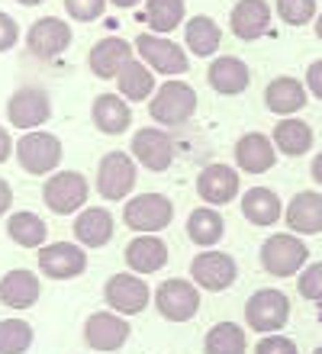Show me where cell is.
Here are the masks:
<instances>
[{"mask_svg":"<svg viewBox=\"0 0 322 354\" xmlns=\"http://www.w3.org/2000/svg\"><path fill=\"white\" fill-rule=\"evenodd\" d=\"M13 155V139H10L7 126H0V161H7Z\"/></svg>","mask_w":322,"mask_h":354,"instance_id":"cell-44","label":"cell"},{"mask_svg":"<svg viewBox=\"0 0 322 354\" xmlns=\"http://www.w3.org/2000/svg\"><path fill=\"white\" fill-rule=\"evenodd\" d=\"M284 219L294 235L322 232V194H316V190H300V194L284 206Z\"/></svg>","mask_w":322,"mask_h":354,"instance_id":"cell-23","label":"cell"},{"mask_svg":"<svg viewBox=\"0 0 322 354\" xmlns=\"http://www.w3.org/2000/svg\"><path fill=\"white\" fill-rule=\"evenodd\" d=\"M74 239L84 248H103L113 239V213L103 206H84L74 216Z\"/></svg>","mask_w":322,"mask_h":354,"instance_id":"cell-25","label":"cell"},{"mask_svg":"<svg viewBox=\"0 0 322 354\" xmlns=\"http://www.w3.org/2000/svg\"><path fill=\"white\" fill-rule=\"evenodd\" d=\"M17 3H23V7H39V3H46V0H17Z\"/></svg>","mask_w":322,"mask_h":354,"instance_id":"cell-48","label":"cell"},{"mask_svg":"<svg viewBox=\"0 0 322 354\" xmlns=\"http://www.w3.org/2000/svg\"><path fill=\"white\" fill-rule=\"evenodd\" d=\"M220 42H222V29L213 17L197 13V17H190L184 23V48L190 52V55H197V58L216 55Z\"/></svg>","mask_w":322,"mask_h":354,"instance_id":"cell-30","label":"cell"},{"mask_svg":"<svg viewBox=\"0 0 322 354\" xmlns=\"http://www.w3.org/2000/svg\"><path fill=\"white\" fill-rule=\"evenodd\" d=\"M17 161L26 174H55V168L62 165V142L52 132L33 129L23 132L17 139Z\"/></svg>","mask_w":322,"mask_h":354,"instance_id":"cell-4","label":"cell"},{"mask_svg":"<svg viewBox=\"0 0 322 354\" xmlns=\"http://www.w3.org/2000/svg\"><path fill=\"white\" fill-rule=\"evenodd\" d=\"M245 322L258 335H274L290 322V299L280 290H258L245 303Z\"/></svg>","mask_w":322,"mask_h":354,"instance_id":"cell-7","label":"cell"},{"mask_svg":"<svg viewBox=\"0 0 322 354\" xmlns=\"http://www.w3.org/2000/svg\"><path fill=\"white\" fill-rule=\"evenodd\" d=\"M107 3H110V0H64V10H68V17L78 19V23H93V19H100Z\"/></svg>","mask_w":322,"mask_h":354,"instance_id":"cell-39","label":"cell"},{"mask_svg":"<svg viewBox=\"0 0 322 354\" xmlns=\"http://www.w3.org/2000/svg\"><path fill=\"white\" fill-rule=\"evenodd\" d=\"M10 206H13V190H10V184L0 177V216H7Z\"/></svg>","mask_w":322,"mask_h":354,"instance_id":"cell-43","label":"cell"},{"mask_svg":"<svg viewBox=\"0 0 322 354\" xmlns=\"http://www.w3.org/2000/svg\"><path fill=\"white\" fill-rule=\"evenodd\" d=\"M39 297H42V283L33 270L13 268L0 277V303L7 309H29L39 303Z\"/></svg>","mask_w":322,"mask_h":354,"instance_id":"cell-22","label":"cell"},{"mask_svg":"<svg viewBox=\"0 0 322 354\" xmlns=\"http://www.w3.org/2000/svg\"><path fill=\"white\" fill-rule=\"evenodd\" d=\"M242 216L249 219L251 225H274L284 219V203H280V196L271 190V187H251L245 190L242 196Z\"/></svg>","mask_w":322,"mask_h":354,"instance_id":"cell-28","label":"cell"},{"mask_svg":"<svg viewBox=\"0 0 322 354\" xmlns=\"http://www.w3.org/2000/svg\"><path fill=\"white\" fill-rule=\"evenodd\" d=\"M132 48L136 46H129L126 39H116V36L100 39V42L91 48V55H87L91 75L100 77V81H113V77H120V71L132 62Z\"/></svg>","mask_w":322,"mask_h":354,"instance_id":"cell-19","label":"cell"},{"mask_svg":"<svg viewBox=\"0 0 322 354\" xmlns=\"http://www.w3.org/2000/svg\"><path fill=\"white\" fill-rule=\"evenodd\" d=\"M87 194H91V184L81 171H55L42 184V200L58 216L81 213L84 203H87Z\"/></svg>","mask_w":322,"mask_h":354,"instance_id":"cell-6","label":"cell"},{"mask_svg":"<svg viewBox=\"0 0 322 354\" xmlns=\"http://www.w3.org/2000/svg\"><path fill=\"white\" fill-rule=\"evenodd\" d=\"M197 194L206 206H226L239 196V171L229 165H206L197 174Z\"/></svg>","mask_w":322,"mask_h":354,"instance_id":"cell-17","label":"cell"},{"mask_svg":"<svg viewBox=\"0 0 322 354\" xmlns=\"http://www.w3.org/2000/svg\"><path fill=\"white\" fill-rule=\"evenodd\" d=\"M71 46V26L62 17H42L26 29V48L36 58H58Z\"/></svg>","mask_w":322,"mask_h":354,"instance_id":"cell-16","label":"cell"},{"mask_svg":"<svg viewBox=\"0 0 322 354\" xmlns=\"http://www.w3.org/2000/svg\"><path fill=\"white\" fill-rule=\"evenodd\" d=\"M310 174H313V180L316 184H322V151L313 158V165H310Z\"/></svg>","mask_w":322,"mask_h":354,"instance_id":"cell-45","label":"cell"},{"mask_svg":"<svg viewBox=\"0 0 322 354\" xmlns=\"http://www.w3.org/2000/svg\"><path fill=\"white\" fill-rule=\"evenodd\" d=\"M229 26L242 42L267 36L271 32V3L267 0H239L229 13Z\"/></svg>","mask_w":322,"mask_h":354,"instance_id":"cell-20","label":"cell"},{"mask_svg":"<svg viewBox=\"0 0 322 354\" xmlns=\"http://www.w3.org/2000/svg\"><path fill=\"white\" fill-rule=\"evenodd\" d=\"M7 235L19 248H42L48 235V225L42 216L29 213V209H19V213H13L7 219Z\"/></svg>","mask_w":322,"mask_h":354,"instance_id":"cell-34","label":"cell"},{"mask_svg":"<svg viewBox=\"0 0 322 354\" xmlns=\"http://www.w3.org/2000/svg\"><path fill=\"white\" fill-rule=\"evenodd\" d=\"M136 165L126 151H107L97 165V194L103 200H126L136 187Z\"/></svg>","mask_w":322,"mask_h":354,"instance_id":"cell-9","label":"cell"},{"mask_svg":"<svg viewBox=\"0 0 322 354\" xmlns=\"http://www.w3.org/2000/svg\"><path fill=\"white\" fill-rule=\"evenodd\" d=\"M136 52L138 58L145 62L155 75L165 77H181L190 68V58H187V48L177 46L175 39L158 36V32H142L136 39Z\"/></svg>","mask_w":322,"mask_h":354,"instance_id":"cell-5","label":"cell"},{"mask_svg":"<svg viewBox=\"0 0 322 354\" xmlns=\"http://www.w3.org/2000/svg\"><path fill=\"white\" fill-rule=\"evenodd\" d=\"M277 161V145L265 132H245L235 142V168L245 174H265L274 168Z\"/></svg>","mask_w":322,"mask_h":354,"instance_id":"cell-18","label":"cell"},{"mask_svg":"<svg viewBox=\"0 0 322 354\" xmlns=\"http://www.w3.org/2000/svg\"><path fill=\"white\" fill-rule=\"evenodd\" d=\"M310 100V91H306V81H296L290 75H280L274 81H267L265 87V106L274 116H294L300 113Z\"/></svg>","mask_w":322,"mask_h":354,"instance_id":"cell-21","label":"cell"},{"mask_svg":"<svg viewBox=\"0 0 322 354\" xmlns=\"http://www.w3.org/2000/svg\"><path fill=\"white\" fill-rule=\"evenodd\" d=\"M255 354H300L296 351V345L290 342V338H284V335H265L261 342L255 345Z\"/></svg>","mask_w":322,"mask_h":354,"instance_id":"cell-40","label":"cell"},{"mask_svg":"<svg viewBox=\"0 0 322 354\" xmlns=\"http://www.w3.org/2000/svg\"><path fill=\"white\" fill-rule=\"evenodd\" d=\"M274 10L287 26H306V23H313L319 17L316 0H274Z\"/></svg>","mask_w":322,"mask_h":354,"instance_id":"cell-37","label":"cell"},{"mask_svg":"<svg viewBox=\"0 0 322 354\" xmlns=\"http://www.w3.org/2000/svg\"><path fill=\"white\" fill-rule=\"evenodd\" d=\"M316 39H319V42H322V13H319V17H316Z\"/></svg>","mask_w":322,"mask_h":354,"instance_id":"cell-47","label":"cell"},{"mask_svg":"<svg viewBox=\"0 0 322 354\" xmlns=\"http://www.w3.org/2000/svg\"><path fill=\"white\" fill-rule=\"evenodd\" d=\"M7 120L13 129H23V132L42 129L52 120V100H48V93L33 84L13 91L7 100Z\"/></svg>","mask_w":322,"mask_h":354,"instance_id":"cell-8","label":"cell"},{"mask_svg":"<svg viewBox=\"0 0 322 354\" xmlns=\"http://www.w3.org/2000/svg\"><path fill=\"white\" fill-rule=\"evenodd\" d=\"M91 120L93 126L103 132V136H123V132L132 126V110H129V100L120 93H100L91 106Z\"/></svg>","mask_w":322,"mask_h":354,"instance_id":"cell-24","label":"cell"},{"mask_svg":"<svg viewBox=\"0 0 322 354\" xmlns=\"http://www.w3.org/2000/svg\"><path fill=\"white\" fill-rule=\"evenodd\" d=\"M103 299H107V306L113 313H120V316H136L142 309L148 306V299H152V290L148 283L142 280V274H113L107 283H103Z\"/></svg>","mask_w":322,"mask_h":354,"instance_id":"cell-12","label":"cell"},{"mask_svg":"<svg viewBox=\"0 0 322 354\" xmlns=\"http://www.w3.org/2000/svg\"><path fill=\"white\" fill-rule=\"evenodd\" d=\"M206 354H245V328L239 322H216L203 338Z\"/></svg>","mask_w":322,"mask_h":354,"instance_id":"cell-35","label":"cell"},{"mask_svg":"<svg viewBox=\"0 0 322 354\" xmlns=\"http://www.w3.org/2000/svg\"><path fill=\"white\" fill-rule=\"evenodd\" d=\"M206 81H210V87L216 93H222V97H235V93H242L249 87L251 71L242 58L220 55V58H213L210 71H206Z\"/></svg>","mask_w":322,"mask_h":354,"instance_id":"cell-27","label":"cell"},{"mask_svg":"<svg viewBox=\"0 0 322 354\" xmlns=\"http://www.w3.org/2000/svg\"><path fill=\"white\" fill-rule=\"evenodd\" d=\"M19 42V26L17 19L0 10V52H10V48Z\"/></svg>","mask_w":322,"mask_h":354,"instance_id":"cell-41","label":"cell"},{"mask_svg":"<svg viewBox=\"0 0 322 354\" xmlns=\"http://www.w3.org/2000/svg\"><path fill=\"white\" fill-rule=\"evenodd\" d=\"M138 23L145 19L148 32H158V36H171L177 26L187 23V7L184 0H145L142 13H136Z\"/></svg>","mask_w":322,"mask_h":354,"instance_id":"cell-29","label":"cell"},{"mask_svg":"<svg viewBox=\"0 0 322 354\" xmlns=\"http://www.w3.org/2000/svg\"><path fill=\"white\" fill-rule=\"evenodd\" d=\"M126 264L132 274H158V270L168 264V245L158 239V235H136L132 242L126 245Z\"/></svg>","mask_w":322,"mask_h":354,"instance_id":"cell-26","label":"cell"},{"mask_svg":"<svg viewBox=\"0 0 322 354\" xmlns=\"http://www.w3.org/2000/svg\"><path fill=\"white\" fill-rule=\"evenodd\" d=\"M306 261H310V248L294 232L271 235L261 245V268L271 277H294V274H300L306 268Z\"/></svg>","mask_w":322,"mask_h":354,"instance_id":"cell-2","label":"cell"},{"mask_svg":"<svg viewBox=\"0 0 322 354\" xmlns=\"http://www.w3.org/2000/svg\"><path fill=\"white\" fill-rule=\"evenodd\" d=\"M175 219V203L165 194H138L123 206V223L138 235H155Z\"/></svg>","mask_w":322,"mask_h":354,"instance_id":"cell-3","label":"cell"},{"mask_svg":"<svg viewBox=\"0 0 322 354\" xmlns=\"http://www.w3.org/2000/svg\"><path fill=\"white\" fill-rule=\"evenodd\" d=\"M306 91H310L316 100L322 103V58L306 68Z\"/></svg>","mask_w":322,"mask_h":354,"instance_id":"cell-42","label":"cell"},{"mask_svg":"<svg viewBox=\"0 0 322 354\" xmlns=\"http://www.w3.org/2000/svg\"><path fill=\"white\" fill-rule=\"evenodd\" d=\"M193 110H197V91L187 81H175V77H168L165 84L155 91V97L148 100L152 120L158 126H168V129L184 126L193 116Z\"/></svg>","mask_w":322,"mask_h":354,"instance_id":"cell-1","label":"cell"},{"mask_svg":"<svg viewBox=\"0 0 322 354\" xmlns=\"http://www.w3.org/2000/svg\"><path fill=\"white\" fill-rule=\"evenodd\" d=\"M313 354H322V345H319V348H316V351H313Z\"/></svg>","mask_w":322,"mask_h":354,"instance_id":"cell-49","label":"cell"},{"mask_svg":"<svg viewBox=\"0 0 322 354\" xmlns=\"http://www.w3.org/2000/svg\"><path fill=\"white\" fill-rule=\"evenodd\" d=\"M129 322L126 316H120V313H91L87 316V322H84V342L93 348V351H120L123 345H126L129 338Z\"/></svg>","mask_w":322,"mask_h":354,"instance_id":"cell-15","label":"cell"},{"mask_svg":"<svg viewBox=\"0 0 322 354\" xmlns=\"http://www.w3.org/2000/svg\"><path fill=\"white\" fill-rule=\"evenodd\" d=\"M274 145L280 155L287 158H300L306 151L313 149V129H310V122L296 120V116H284V120L274 126Z\"/></svg>","mask_w":322,"mask_h":354,"instance_id":"cell-32","label":"cell"},{"mask_svg":"<svg viewBox=\"0 0 322 354\" xmlns=\"http://www.w3.org/2000/svg\"><path fill=\"white\" fill-rule=\"evenodd\" d=\"M116 84H120V97H126L129 103L152 100V97H155V91H158L155 71H152L142 58H132V62L123 68L120 77H116Z\"/></svg>","mask_w":322,"mask_h":354,"instance_id":"cell-31","label":"cell"},{"mask_svg":"<svg viewBox=\"0 0 322 354\" xmlns=\"http://www.w3.org/2000/svg\"><path fill=\"white\" fill-rule=\"evenodd\" d=\"M155 306L168 322H190L200 309V287L193 280L171 277L155 290Z\"/></svg>","mask_w":322,"mask_h":354,"instance_id":"cell-10","label":"cell"},{"mask_svg":"<svg viewBox=\"0 0 322 354\" xmlns=\"http://www.w3.org/2000/svg\"><path fill=\"white\" fill-rule=\"evenodd\" d=\"M39 270L52 280H74L87 270V248L74 242H52L39 248Z\"/></svg>","mask_w":322,"mask_h":354,"instance_id":"cell-13","label":"cell"},{"mask_svg":"<svg viewBox=\"0 0 322 354\" xmlns=\"http://www.w3.org/2000/svg\"><path fill=\"white\" fill-rule=\"evenodd\" d=\"M222 232H226V219L220 216V209H213V206L190 209V216H187V235H190L193 245L213 248V245H220Z\"/></svg>","mask_w":322,"mask_h":354,"instance_id":"cell-33","label":"cell"},{"mask_svg":"<svg viewBox=\"0 0 322 354\" xmlns=\"http://www.w3.org/2000/svg\"><path fill=\"white\" fill-rule=\"evenodd\" d=\"M296 287H300V297H303V299L322 303V261L306 264V268L300 270V280H296Z\"/></svg>","mask_w":322,"mask_h":354,"instance_id":"cell-38","label":"cell"},{"mask_svg":"<svg viewBox=\"0 0 322 354\" xmlns=\"http://www.w3.org/2000/svg\"><path fill=\"white\" fill-rule=\"evenodd\" d=\"M129 151H132V158L148 171H168L171 168V161H175V142L168 136L165 129H158V126H148V129H138L129 142Z\"/></svg>","mask_w":322,"mask_h":354,"instance_id":"cell-14","label":"cell"},{"mask_svg":"<svg viewBox=\"0 0 322 354\" xmlns=\"http://www.w3.org/2000/svg\"><path fill=\"white\" fill-rule=\"evenodd\" d=\"M190 277L200 290H213V293H222L229 290L239 277V264L235 258L226 252H216V248H203L197 258L190 261Z\"/></svg>","mask_w":322,"mask_h":354,"instance_id":"cell-11","label":"cell"},{"mask_svg":"<svg viewBox=\"0 0 322 354\" xmlns=\"http://www.w3.org/2000/svg\"><path fill=\"white\" fill-rule=\"evenodd\" d=\"M33 326L26 319H3L0 322V354H26L33 348Z\"/></svg>","mask_w":322,"mask_h":354,"instance_id":"cell-36","label":"cell"},{"mask_svg":"<svg viewBox=\"0 0 322 354\" xmlns=\"http://www.w3.org/2000/svg\"><path fill=\"white\" fill-rule=\"evenodd\" d=\"M113 7H120V10H129V7H136L138 0H110Z\"/></svg>","mask_w":322,"mask_h":354,"instance_id":"cell-46","label":"cell"}]
</instances>
